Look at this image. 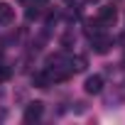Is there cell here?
Wrapping results in <instances>:
<instances>
[{"instance_id":"7a4b0ae2","label":"cell","mask_w":125,"mask_h":125,"mask_svg":"<svg viewBox=\"0 0 125 125\" xmlns=\"http://www.w3.org/2000/svg\"><path fill=\"white\" fill-rule=\"evenodd\" d=\"M83 91H86L88 96H96V93H101V91H103V76H98V74L88 76V79L83 81Z\"/></svg>"},{"instance_id":"277c9868","label":"cell","mask_w":125,"mask_h":125,"mask_svg":"<svg viewBox=\"0 0 125 125\" xmlns=\"http://www.w3.org/2000/svg\"><path fill=\"white\" fill-rule=\"evenodd\" d=\"M115 20H118V10H115L113 5L101 8V12H98V22H101V25H113Z\"/></svg>"},{"instance_id":"52a82bcc","label":"cell","mask_w":125,"mask_h":125,"mask_svg":"<svg viewBox=\"0 0 125 125\" xmlns=\"http://www.w3.org/2000/svg\"><path fill=\"white\" fill-rule=\"evenodd\" d=\"M69 69H71V74L86 71V56H71L69 59Z\"/></svg>"},{"instance_id":"9c48e42d","label":"cell","mask_w":125,"mask_h":125,"mask_svg":"<svg viewBox=\"0 0 125 125\" xmlns=\"http://www.w3.org/2000/svg\"><path fill=\"white\" fill-rule=\"evenodd\" d=\"M10 76H12V69L10 66H0V83H5Z\"/></svg>"},{"instance_id":"6da1fadb","label":"cell","mask_w":125,"mask_h":125,"mask_svg":"<svg viewBox=\"0 0 125 125\" xmlns=\"http://www.w3.org/2000/svg\"><path fill=\"white\" fill-rule=\"evenodd\" d=\"M91 47H93V52L96 54H105L110 47H113V42H110V37H105V34H93L91 37Z\"/></svg>"},{"instance_id":"4fadbf2b","label":"cell","mask_w":125,"mask_h":125,"mask_svg":"<svg viewBox=\"0 0 125 125\" xmlns=\"http://www.w3.org/2000/svg\"><path fill=\"white\" fill-rule=\"evenodd\" d=\"M22 3H27V0H22Z\"/></svg>"},{"instance_id":"5b68a950","label":"cell","mask_w":125,"mask_h":125,"mask_svg":"<svg viewBox=\"0 0 125 125\" xmlns=\"http://www.w3.org/2000/svg\"><path fill=\"white\" fill-rule=\"evenodd\" d=\"M12 20H15V10L8 3H0V27H8Z\"/></svg>"},{"instance_id":"ba28073f","label":"cell","mask_w":125,"mask_h":125,"mask_svg":"<svg viewBox=\"0 0 125 125\" xmlns=\"http://www.w3.org/2000/svg\"><path fill=\"white\" fill-rule=\"evenodd\" d=\"M39 17V5H32L30 3V8H27V20H37Z\"/></svg>"},{"instance_id":"30bf717a","label":"cell","mask_w":125,"mask_h":125,"mask_svg":"<svg viewBox=\"0 0 125 125\" xmlns=\"http://www.w3.org/2000/svg\"><path fill=\"white\" fill-rule=\"evenodd\" d=\"M30 3H32V5H39V8H44V5L49 3V0H30Z\"/></svg>"},{"instance_id":"3957f363","label":"cell","mask_w":125,"mask_h":125,"mask_svg":"<svg viewBox=\"0 0 125 125\" xmlns=\"http://www.w3.org/2000/svg\"><path fill=\"white\" fill-rule=\"evenodd\" d=\"M42 113H44V103H42V101H34V103H30V105L25 108V123L39 120V118H42Z\"/></svg>"},{"instance_id":"8992f818","label":"cell","mask_w":125,"mask_h":125,"mask_svg":"<svg viewBox=\"0 0 125 125\" xmlns=\"http://www.w3.org/2000/svg\"><path fill=\"white\" fill-rule=\"evenodd\" d=\"M32 83H34L37 88H49V86H52L49 71H37V74H32Z\"/></svg>"},{"instance_id":"7c38bea8","label":"cell","mask_w":125,"mask_h":125,"mask_svg":"<svg viewBox=\"0 0 125 125\" xmlns=\"http://www.w3.org/2000/svg\"><path fill=\"white\" fill-rule=\"evenodd\" d=\"M66 3H74V0H66Z\"/></svg>"},{"instance_id":"8fae6325","label":"cell","mask_w":125,"mask_h":125,"mask_svg":"<svg viewBox=\"0 0 125 125\" xmlns=\"http://www.w3.org/2000/svg\"><path fill=\"white\" fill-rule=\"evenodd\" d=\"M88 3H98V0H88Z\"/></svg>"}]
</instances>
